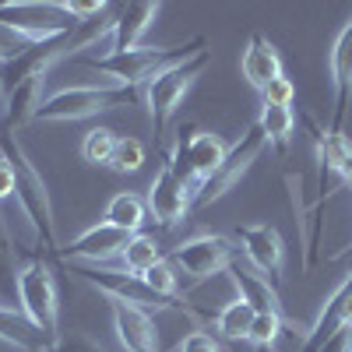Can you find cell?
<instances>
[{"label": "cell", "mask_w": 352, "mask_h": 352, "mask_svg": "<svg viewBox=\"0 0 352 352\" xmlns=\"http://www.w3.org/2000/svg\"><path fill=\"white\" fill-rule=\"evenodd\" d=\"M0 159L11 162L14 169V197L21 204V212L28 219V226H32L36 240L43 243V250H50L56 257V250H60V243H56V226H53V204H50V190H46V180L39 176L36 162L28 159V152L21 148V141L14 131H8L4 124H0Z\"/></svg>", "instance_id": "obj_1"}, {"label": "cell", "mask_w": 352, "mask_h": 352, "mask_svg": "<svg viewBox=\"0 0 352 352\" xmlns=\"http://www.w3.org/2000/svg\"><path fill=\"white\" fill-rule=\"evenodd\" d=\"M208 50V39L194 36L184 46H138L127 53H102V56H85V64L106 74L113 85H124V88H138V85H148L155 74H162L166 67L187 60V56Z\"/></svg>", "instance_id": "obj_2"}, {"label": "cell", "mask_w": 352, "mask_h": 352, "mask_svg": "<svg viewBox=\"0 0 352 352\" xmlns=\"http://www.w3.org/2000/svg\"><path fill=\"white\" fill-rule=\"evenodd\" d=\"M74 275L81 282H88L92 289H99L109 303H127V307H138V310H184L190 320L197 324H212V314H201L194 310L184 296L180 300H162L155 292L141 282V275H131V272H113V268H102V264H71Z\"/></svg>", "instance_id": "obj_3"}, {"label": "cell", "mask_w": 352, "mask_h": 352, "mask_svg": "<svg viewBox=\"0 0 352 352\" xmlns=\"http://www.w3.org/2000/svg\"><path fill=\"white\" fill-rule=\"evenodd\" d=\"M18 310L32 324L46 345L60 338V292L56 278L43 257H28L18 272Z\"/></svg>", "instance_id": "obj_4"}, {"label": "cell", "mask_w": 352, "mask_h": 352, "mask_svg": "<svg viewBox=\"0 0 352 352\" xmlns=\"http://www.w3.org/2000/svg\"><path fill=\"white\" fill-rule=\"evenodd\" d=\"M138 99L144 96H138V88H124V85H74V88H60V92L46 96L36 120L74 124V120H88V116H99L116 106H131Z\"/></svg>", "instance_id": "obj_5"}, {"label": "cell", "mask_w": 352, "mask_h": 352, "mask_svg": "<svg viewBox=\"0 0 352 352\" xmlns=\"http://www.w3.org/2000/svg\"><path fill=\"white\" fill-rule=\"evenodd\" d=\"M208 64H212V50H201V53L187 56V60L166 67L162 74H155L148 85H144L141 96H144V106H148V116H152L159 138L166 134V127L176 116V109L184 106V96L190 92V85L208 71Z\"/></svg>", "instance_id": "obj_6"}, {"label": "cell", "mask_w": 352, "mask_h": 352, "mask_svg": "<svg viewBox=\"0 0 352 352\" xmlns=\"http://www.w3.org/2000/svg\"><path fill=\"white\" fill-rule=\"evenodd\" d=\"M268 148V138H264V131L257 127V120L229 144V152H226V159H222V166L212 173V180L204 184L197 194H194V212H201V208H208V204H215V201H222L232 187L240 184V176L257 162V155Z\"/></svg>", "instance_id": "obj_7"}, {"label": "cell", "mask_w": 352, "mask_h": 352, "mask_svg": "<svg viewBox=\"0 0 352 352\" xmlns=\"http://www.w3.org/2000/svg\"><path fill=\"white\" fill-rule=\"evenodd\" d=\"M226 152H229V144L219 134L190 127V131H180V138H176L173 152L166 159L173 162V169L180 173L187 184H194V190H201L212 180V173L222 166Z\"/></svg>", "instance_id": "obj_8"}, {"label": "cell", "mask_w": 352, "mask_h": 352, "mask_svg": "<svg viewBox=\"0 0 352 352\" xmlns=\"http://www.w3.org/2000/svg\"><path fill=\"white\" fill-rule=\"evenodd\" d=\"M236 250L240 247H232L229 236H219V232H197V236L173 247V264L190 282H208L215 275H226L232 264H236Z\"/></svg>", "instance_id": "obj_9"}, {"label": "cell", "mask_w": 352, "mask_h": 352, "mask_svg": "<svg viewBox=\"0 0 352 352\" xmlns=\"http://www.w3.org/2000/svg\"><path fill=\"white\" fill-rule=\"evenodd\" d=\"M0 21L32 36L36 43L64 36L81 25L60 8V0H0Z\"/></svg>", "instance_id": "obj_10"}, {"label": "cell", "mask_w": 352, "mask_h": 352, "mask_svg": "<svg viewBox=\"0 0 352 352\" xmlns=\"http://www.w3.org/2000/svg\"><path fill=\"white\" fill-rule=\"evenodd\" d=\"M194 184H187L180 173L173 169V162L166 159L162 169L155 173V180L144 194V204H148V215L162 226V229H173L180 226L190 212H194Z\"/></svg>", "instance_id": "obj_11"}, {"label": "cell", "mask_w": 352, "mask_h": 352, "mask_svg": "<svg viewBox=\"0 0 352 352\" xmlns=\"http://www.w3.org/2000/svg\"><path fill=\"white\" fill-rule=\"evenodd\" d=\"M236 243L247 254V261L254 268L268 278L272 285L282 282V268H285V243L278 236V229L268 222H257V226H240L236 229Z\"/></svg>", "instance_id": "obj_12"}, {"label": "cell", "mask_w": 352, "mask_h": 352, "mask_svg": "<svg viewBox=\"0 0 352 352\" xmlns=\"http://www.w3.org/2000/svg\"><path fill=\"white\" fill-rule=\"evenodd\" d=\"M127 240H131L127 232L113 229L109 222H96L85 232H78L71 243H64L56 250V261H64V264H102L109 257H120Z\"/></svg>", "instance_id": "obj_13"}, {"label": "cell", "mask_w": 352, "mask_h": 352, "mask_svg": "<svg viewBox=\"0 0 352 352\" xmlns=\"http://www.w3.org/2000/svg\"><path fill=\"white\" fill-rule=\"evenodd\" d=\"M328 67H331V85H335V113H331V127L328 131L342 134L349 99H352V14L342 25V32L335 36V43H331Z\"/></svg>", "instance_id": "obj_14"}, {"label": "cell", "mask_w": 352, "mask_h": 352, "mask_svg": "<svg viewBox=\"0 0 352 352\" xmlns=\"http://www.w3.org/2000/svg\"><path fill=\"white\" fill-rule=\"evenodd\" d=\"M109 314H113L116 342L124 345V352H159L155 317L148 310H138L127 303H109Z\"/></svg>", "instance_id": "obj_15"}, {"label": "cell", "mask_w": 352, "mask_h": 352, "mask_svg": "<svg viewBox=\"0 0 352 352\" xmlns=\"http://www.w3.org/2000/svg\"><path fill=\"white\" fill-rule=\"evenodd\" d=\"M159 11H162V4H152V0H131V4H120V8H116L109 53L138 50V46H141V36L155 25Z\"/></svg>", "instance_id": "obj_16"}, {"label": "cell", "mask_w": 352, "mask_h": 352, "mask_svg": "<svg viewBox=\"0 0 352 352\" xmlns=\"http://www.w3.org/2000/svg\"><path fill=\"white\" fill-rule=\"evenodd\" d=\"M240 71H243L247 85L257 88V92H261V88L268 85V81H275L278 74H285V71H282V56H278L275 43H272L268 36H261V32H254V36L247 39L243 56H240Z\"/></svg>", "instance_id": "obj_17"}, {"label": "cell", "mask_w": 352, "mask_h": 352, "mask_svg": "<svg viewBox=\"0 0 352 352\" xmlns=\"http://www.w3.org/2000/svg\"><path fill=\"white\" fill-rule=\"evenodd\" d=\"M226 275H229V282H232V285H236L240 300L254 307V314H282V317H285L282 300H278V289H275L268 278H264V275H257V272L243 268V264H232V268H229Z\"/></svg>", "instance_id": "obj_18"}, {"label": "cell", "mask_w": 352, "mask_h": 352, "mask_svg": "<svg viewBox=\"0 0 352 352\" xmlns=\"http://www.w3.org/2000/svg\"><path fill=\"white\" fill-rule=\"evenodd\" d=\"M43 81L46 78H28V81H21V85H14L11 92H4V127L8 131H21L25 124H32L36 120V113H39V106H43Z\"/></svg>", "instance_id": "obj_19"}, {"label": "cell", "mask_w": 352, "mask_h": 352, "mask_svg": "<svg viewBox=\"0 0 352 352\" xmlns=\"http://www.w3.org/2000/svg\"><path fill=\"white\" fill-rule=\"evenodd\" d=\"M102 222H109L113 229L134 236V232H144V222H148V204H144V197H138L131 190H120V194L109 197L106 212H102Z\"/></svg>", "instance_id": "obj_20"}, {"label": "cell", "mask_w": 352, "mask_h": 352, "mask_svg": "<svg viewBox=\"0 0 352 352\" xmlns=\"http://www.w3.org/2000/svg\"><path fill=\"white\" fill-rule=\"evenodd\" d=\"M254 307L243 303L240 296L236 300H229L226 307H219L212 314V328L226 338V342H247L250 338V328H254Z\"/></svg>", "instance_id": "obj_21"}, {"label": "cell", "mask_w": 352, "mask_h": 352, "mask_svg": "<svg viewBox=\"0 0 352 352\" xmlns=\"http://www.w3.org/2000/svg\"><path fill=\"white\" fill-rule=\"evenodd\" d=\"M257 127L264 131L275 152H285L292 134H296V113H292V106H261Z\"/></svg>", "instance_id": "obj_22"}, {"label": "cell", "mask_w": 352, "mask_h": 352, "mask_svg": "<svg viewBox=\"0 0 352 352\" xmlns=\"http://www.w3.org/2000/svg\"><path fill=\"white\" fill-rule=\"evenodd\" d=\"M159 261H162V243L152 236V232H134V236L127 240V247L120 250V264L131 275H144L148 268H155Z\"/></svg>", "instance_id": "obj_23"}, {"label": "cell", "mask_w": 352, "mask_h": 352, "mask_svg": "<svg viewBox=\"0 0 352 352\" xmlns=\"http://www.w3.org/2000/svg\"><path fill=\"white\" fill-rule=\"evenodd\" d=\"M18 264H14V240L4 226V215H0V303L11 307L18 300Z\"/></svg>", "instance_id": "obj_24"}, {"label": "cell", "mask_w": 352, "mask_h": 352, "mask_svg": "<svg viewBox=\"0 0 352 352\" xmlns=\"http://www.w3.org/2000/svg\"><path fill=\"white\" fill-rule=\"evenodd\" d=\"M116 131L113 127H92L85 134V141H81V159L88 162V166H109V155H113V148H116Z\"/></svg>", "instance_id": "obj_25"}, {"label": "cell", "mask_w": 352, "mask_h": 352, "mask_svg": "<svg viewBox=\"0 0 352 352\" xmlns=\"http://www.w3.org/2000/svg\"><path fill=\"white\" fill-rule=\"evenodd\" d=\"M285 331H289V320H285L282 314H257L247 342H250L254 349H275Z\"/></svg>", "instance_id": "obj_26"}, {"label": "cell", "mask_w": 352, "mask_h": 352, "mask_svg": "<svg viewBox=\"0 0 352 352\" xmlns=\"http://www.w3.org/2000/svg\"><path fill=\"white\" fill-rule=\"evenodd\" d=\"M141 282L148 285L155 296H162V300H180V278H176V268H173V261H159L155 268H148L141 275Z\"/></svg>", "instance_id": "obj_27"}, {"label": "cell", "mask_w": 352, "mask_h": 352, "mask_svg": "<svg viewBox=\"0 0 352 352\" xmlns=\"http://www.w3.org/2000/svg\"><path fill=\"white\" fill-rule=\"evenodd\" d=\"M141 166H144V144L138 138H120L116 141V148L109 155V169L127 176V173H138Z\"/></svg>", "instance_id": "obj_28"}, {"label": "cell", "mask_w": 352, "mask_h": 352, "mask_svg": "<svg viewBox=\"0 0 352 352\" xmlns=\"http://www.w3.org/2000/svg\"><path fill=\"white\" fill-rule=\"evenodd\" d=\"M32 46H36L32 36H25V32H18V28H11V25L0 21V67L14 64L18 56H25Z\"/></svg>", "instance_id": "obj_29"}, {"label": "cell", "mask_w": 352, "mask_h": 352, "mask_svg": "<svg viewBox=\"0 0 352 352\" xmlns=\"http://www.w3.org/2000/svg\"><path fill=\"white\" fill-rule=\"evenodd\" d=\"M292 99H296V85H292V78H285V74H278L275 81H268L261 88L264 106H292Z\"/></svg>", "instance_id": "obj_30"}, {"label": "cell", "mask_w": 352, "mask_h": 352, "mask_svg": "<svg viewBox=\"0 0 352 352\" xmlns=\"http://www.w3.org/2000/svg\"><path fill=\"white\" fill-rule=\"evenodd\" d=\"M46 352H106L99 342H92L88 335H81V331H71V335H60Z\"/></svg>", "instance_id": "obj_31"}, {"label": "cell", "mask_w": 352, "mask_h": 352, "mask_svg": "<svg viewBox=\"0 0 352 352\" xmlns=\"http://www.w3.org/2000/svg\"><path fill=\"white\" fill-rule=\"evenodd\" d=\"M173 352H222V349H219V338H212L204 328H197V331H190L180 345H176Z\"/></svg>", "instance_id": "obj_32"}, {"label": "cell", "mask_w": 352, "mask_h": 352, "mask_svg": "<svg viewBox=\"0 0 352 352\" xmlns=\"http://www.w3.org/2000/svg\"><path fill=\"white\" fill-rule=\"evenodd\" d=\"M14 169H11V162H4L0 159V204H4L8 197H14Z\"/></svg>", "instance_id": "obj_33"}, {"label": "cell", "mask_w": 352, "mask_h": 352, "mask_svg": "<svg viewBox=\"0 0 352 352\" xmlns=\"http://www.w3.org/2000/svg\"><path fill=\"white\" fill-rule=\"evenodd\" d=\"M320 352H352V324H349V328H342L335 338H328Z\"/></svg>", "instance_id": "obj_34"}, {"label": "cell", "mask_w": 352, "mask_h": 352, "mask_svg": "<svg viewBox=\"0 0 352 352\" xmlns=\"http://www.w3.org/2000/svg\"><path fill=\"white\" fill-rule=\"evenodd\" d=\"M338 180H342V187H352V148H349V155H345V162L338 169Z\"/></svg>", "instance_id": "obj_35"}, {"label": "cell", "mask_w": 352, "mask_h": 352, "mask_svg": "<svg viewBox=\"0 0 352 352\" xmlns=\"http://www.w3.org/2000/svg\"><path fill=\"white\" fill-rule=\"evenodd\" d=\"M0 124H4V120H0Z\"/></svg>", "instance_id": "obj_36"}]
</instances>
